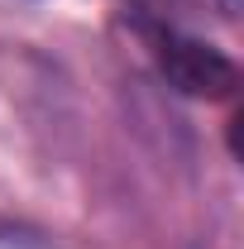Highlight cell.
<instances>
[{"mask_svg": "<svg viewBox=\"0 0 244 249\" xmlns=\"http://www.w3.org/2000/svg\"><path fill=\"white\" fill-rule=\"evenodd\" d=\"M158 67L168 77V87L196 101H225L240 87V67L230 53H220L215 43L187 38V34H163L158 38Z\"/></svg>", "mask_w": 244, "mask_h": 249, "instance_id": "6da1fadb", "label": "cell"}]
</instances>
